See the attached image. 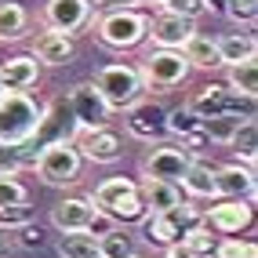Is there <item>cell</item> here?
Here are the masks:
<instances>
[{"instance_id":"1","label":"cell","mask_w":258,"mask_h":258,"mask_svg":"<svg viewBox=\"0 0 258 258\" xmlns=\"http://www.w3.org/2000/svg\"><path fill=\"white\" fill-rule=\"evenodd\" d=\"M44 120V102L29 91H0V142L22 146L37 135Z\"/></svg>"},{"instance_id":"2","label":"cell","mask_w":258,"mask_h":258,"mask_svg":"<svg viewBox=\"0 0 258 258\" xmlns=\"http://www.w3.org/2000/svg\"><path fill=\"white\" fill-rule=\"evenodd\" d=\"M146 26L149 19L139 11V8H109L102 11L98 19H91V29L102 47L109 51H131L146 40Z\"/></svg>"},{"instance_id":"3","label":"cell","mask_w":258,"mask_h":258,"mask_svg":"<svg viewBox=\"0 0 258 258\" xmlns=\"http://www.w3.org/2000/svg\"><path fill=\"white\" fill-rule=\"evenodd\" d=\"M95 88L98 95L109 102V109L124 113L127 106H135L139 98H146V84H142V73L139 66H127V62H113V66H102L95 73Z\"/></svg>"},{"instance_id":"4","label":"cell","mask_w":258,"mask_h":258,"mask_svg":"<svg viewBox=\"0 0 258 258\" xmlns=\"http://www.w3.org/2000/svg\"><path fill=\"white\" fill-rule=\"evenodd\" d=\"M33 167H37V175L44 185H73L80 178V167H84V157L73 139H62V142H47L37 160H33Z\"/></svg>"},{"instance_id":"5","label":"cell","mask_w":258,"mask_h":258,"mask_svg":"<svg viewBox=\"0 0 258 258\" xmlns=\"http://www.w3.org/2000/svg\"><path fill=\"white\" fill-rule=\"evenodd\" d=\"M139 73H142V84L146 91H171V88H182L185 77L193 73L182 51L175 47H153L149 55L139 62Z\"/></svg>"},{"instance_id":"6","label":"cell","mask_w":258,"mask_h":258,"mask_svg":"<svg viewBox=\"0 0 258 258\" xmlns=\"http://www.w3.org/2000/svg\"><path fill=\"white\" fill-rule=\"evenodd\" d=\"M139 222H142V240L146 244L171 247V244L182 240V233L193 226V222H200V211L182 200L178 208H171V211H146Z\"/></svg>"},{"instance_id":"7","label":"cell","mask_w":258,"mask_h":258,"mask_svg":"<svg viewBox=\"0 0 258 258\" xmlns=\"http://www.w3.org/2000/svg\"><path fill=\"white\" fill-rule=\"evenodd\" d=\"M185 106L193 109L200 120L222 116V113H229V116H254V98H244V95L229 91L226 84H204L200 91H193V98H189Z\"/></svg>"},{"instance_id":"8","label":"cell","mask_w":258,"mask_h":258,"mask_svg":"<svg viewBox=\"0 0 258 258\" xmlns=\"http://www.w3.org/2000/svg\"><path fill=\"white\" fill-rule=\"evenodd\" d=\"M124 127L131 139H142V142H160L164 135H167V109L160 106V102H153V98H139L135 106L124 109Z\"/></svg>"},{"instance_id":"9","label":"cell","mask_w":258,"mask_h":258,"mask_svg":"<svg viewBox=\"0 0 258 258\" xmlns=\"http://www.w3.org/2000/svg\"><path fill=\"white\" fill-rule=\"evenodd\" d=\"M77 149L84 160L91 164H116L124 157V139H120V131H113L109 124H98V127H84L77 131Z\"/></svg>"},{"instance_id":"10","label":"cell","mask_w":258,"mask_h":258,"mask_svg":"<svg viewBox=\"0 0 258 258\" xmlns=\"http://www.w3.org/2000/svg\"><path fill=\"white\" fill-rule=\"evenodd\" d=\"M66 106H70V113H73V120H77V131H84V127H98V124H109V116H113L109 102L98 95V88H95L91 80L77 84V88L70 91V98H66Z\"/></svg>"},{"instance_id":"11","label":"cell","mask_w":258,"mask_h":258,"mask_svg":"<svg viewBox=\"0 0 258 258\" xmlns=\"http://www.w3.org/2000/svg\"><path fill=\"white\" fill-rule=\"evenodd\" d=\"M189 153L182 146H164L153 142V149L142 157V178H160V182H178L189 167Z\"/></svg>"},{"instance_id":"12","label":"cell","mask_w":258,"mask_h":258,"mask_svg":"<svg viewBox=\"0 0 258 258\" xmlns=\"http://www.w3.org/2000/svg\"><path fill=\"white\" fill-rule=\"evenodd\" d=\"M251 218H254V204H247V200H218V204H211L208 211H200V222L208 229H215V233H222V236H233V233H240V229H247L251 226Z\"/></svg>"},{"instance_id":"13","label":"cell","mask_w":258,"mask_h":258,"mask_svg":"<svg viewBox=\"0 0 258 258\" xmlns=\"http://www.w3.org/2000/svg\"><path fill=\"white\" fill-rule=\"evenodd\" d=\"M95 19V4L91 0H47L44 8V26L47 29H58V33H80L88 29Z\"/></svg>"},{"instance_id":"14","label":"cell","mask_w":258,"mask_h":258,"mask_svg":"<svg viewBox=\"0 0 258 258\" xmlns=\"http://www.w3.org/2000/svg\"><path fill=\"white\" fill-rule=\"evenodd\" d=\"M189 33H197V22L193 19H182V15H175V11H157L149 19V26H146V37L153 40V47H182L185 40H189Z\"/></svg>"},{"instance_id":"15","label":"cell","mask_w":258,"mask_h":258,"mask_svg":"<svg viewBox=\"0 0 258 258\" xmlns=\"http://www.w3.org/2000/svg\"><path fill=\"white\" fill-rule=\"evenodd\" d=\"M215 189H218V197L254 204V167L251 164H240V160L215 167Z\"/></svg>"},{"instance_id":"16","label":"cell","mask_w":258,"mask_h":258,"mask_svg":"<svg viewBox=\"0 0 258 258\" xmlns=\"http://www.w3.org/2000/svg\"><path fill=\"white\" fill-rule=\"evenodd\" d=\"M98 208L91 204V197H66L51 208V226L58 233H73V229H88V222Z\"/></svg>"},{"instance_id":"17","label":"cell","mask_w":258,"mask_h":258,"mask_svg":"<svg viewBox=\"0 0 258 258\" xmlns=\"http://www.w3.org/2000/svg\"><path fill=\"white\" fill-rule=\"evenodd\" d=\"M40 80V62L33 55H15L0 62V88L4 91H29Z\"/></svg>"},{"instance_id":"18","label":"cell","mask_w":258,"mask_h":258,"mask_svg":"<svg viewBox=\"0 0 258 258\" xmlns=\"http://www.w3.org/2000/svg\"><path fill=\"white\" fill-rule=\"evenodd\" d=\"M73 37L70 33H58V29H47L44 26V33H37V40H33V58L37 62H44V66H66L73 58Z\"/></svg>"},{"instance_id":"19","label":"cell","mask_w":258,"mask_h":258,"mask_svg":"<svg viewBox=\"0 0 258 258\" xmlns=\"http://www.w3.org/2000/svg\"><path fill=\"white\" fill-rule=\"evenodd\" d=\"M189 70H222V58H218V44L215 37H208V33H189V40L178 47Z\"/></svg>"},{"instance_id":"20","label":"cell","mask_w":258,"mask_h":258,"mask_svg":"<svg viewBox=\"0 0 258 258\" xmlns=\"http://www.w3.org/2000/svg\"><path fill=\"white\" fill-rule=\"evenodd\" d=\"M139 197L146 204V211H171L182 204V189L178 182H160V178H142Z\"/></svg>"},{"instance_id":"21","label":"cell","mask_w":258,"mask_h":258,"mask_svg":"<svg viewBox=\"0 0 258 258\" xmlns=\"http://www.w3.org/2000/svg\"><path fill=\"white\" fill-rule=\"evenodd\" d=\"M182 182V189L193 200H215L218 197V189H215V167L211 164H204V160H189V167H185V175L178 178Z\"/></svg>"},{"instance_id":"22","label":"cell","mask_w":258,"mask_h":258,"mask_svg":"<svg viewBox=\"0 0 258 258\" xmlns=\"http://www.w3.org/2000/svg\"><path fill=\"white\" fill-rule=\"evenodd\" d=\"M29 33V11L19 0H0V44H15Z\"/></svg>"},{"instance_id":"23","label":"cell","mask_w":258,"mask_h":258,"mask_svg":"<svg viewBox=\"0 0 258 258\" xmlns=\"http://www.w3.org/2000/svg\"><path fill=\"white\" fill-rule=\"evenodd\" d=\"M215 44H218V58H222V66L244 62V58H254V55H258L254 33H226V37H218Z\"/></svg>"},{"instance_id":"24","label":"cell","mask_w":258,"mask_h":258,"mask_svg":"<svg viewBox=\"0 0 258 258\" xmlns=\"http://www.w3.org/2000/svg\"><path fill=\"white\" fill-rule=\"evenodd\" d=\"M226 88L244 95V98H254L258 95V62L254 58H244V62H229L226 66Z\"/></svg>"},{"instance_id":"25","label":"cell","mask_w":258,"mask_h":258,"mask_svg":"<svg viewBox=\"0 0 258 258\" xmlns=\"http://www.w3.org/2000/svg\"><path fill=\"white\" fill-rule=\"evenodd\" d=\"M55 251L62 258H102L98 251V236H91L88 229H73V233H62Z\"/></svg>"},{"instance_id":"26","label":"cell","mask_w":258,"mask_h":258,"mask_svg":"<svg viewBox=\"0 0 258 258\" xmlns=\"http://www.w3.org/2000/svg\"><path fill=\"white\" fill-rule=\"evenodd\" d=\"M229 149L236 153L240 164H251L254 167V157H258V124H254V116L240 120V127L233 131V139H229Z\"/></svg>"},{"instance_id":"27","label":"cell","mask_w":258,"mask_h":258,"mask_svg":"<svg viewBox=\"0 0 258 258\" xmlns=\"http://www.w3.org/2000/svg\"><path fill=\"white\" fill-rule=\"evenodd\" d=\"M131 193H139V182H135V178H124V175H113V178H106V182L91 193V204H95V208H102V211H109L116 200H124V197H131Z\"/></svg>"},{"instance_id":"28","label":"cell","mask_w":258,"mask_h":258,"mask_svg":"<svg viewBox=\"0 0 258 258\" xmlns=\"http://www.w3.org/2000/svg\"><path fill=\"white\" fill-rule=\"evenodd\" d=\"M178 244L193 254V258H215V244H218V236H215V229H208L204 222H193L185 233H182V240Z\"/></svg>"},{"instance_id":"29","label":"cell","mask_w":258,"mask_h":258,"mask_svg":"<svg viewBox=\"0 0 258 258\" xmlns=\"http://www.w3.org/2000/svg\"><path fill=\"white\" fill-rule=\"evenodd\" d=\"M240 120H244V116H229V113H222V116H208V120H200V127H204V135L211 139V146H229L233 131L240 127Z\"/></svg>"},{"instance_id":"30","label":"cell","mask_w":258,"mask_h":258,"mask_svg":"<svg viewBox=\"0 0 258 258\" xmlns=\"http://www.w3.org/2000/svg\"><path fill=\"white\" fill-rule=\"evenodd\" d=\"M215 258H258V244L254 240H240L236 233L215 244Z\"/></svg>"},{"instance_id":"31","label":"cell","mask_w":258,"mask_h":258,"mask_svg":"<svg viewBox=\"0 0 258 258\" xmlns=\"http://www.w3.org/2000/svg\"><path fill=\"white\" fill-rule=\"evenodd\" d=\"M193 131H200V116L189 109V106L167 113V135H175V139H185V135H193Z\"/></svg>"},{"instance_id":"32","label":"cell","mask_w":258,"mask_h":258,"mask_svg":"<svg viewBox=\"0 0 258 258\" xmlns=\"http://www.w3.org/2000/svg\"><path fill=\"white\" fill-rule=\"evenodd\" d=\"M98 251H102V258H124V254H131V240H127L124 229L113 226L98 236Z\"/></svg>"},{"instance_id":"33","label":"cell","mask_w":258,"mask_h":258,"mask_svg":"<svg viewBox=\"0 0 258 258\" xmlns=\"http://www.w3.org/2000/svg\"><path fill=\"white\" fill-rule=\"evenodd\" d=\"M106 215H109L113 222H139V218L146 215V204H142L139 193H131V197H124V200H116Z\"/></svg>"},{"instance_id":"34","label":"cell","mask_w":258,"mask_h":258,"mask_svg":"<svg viewBox=\"0 0 258 258\" xmlns=\"http://www.w3.org/2000/svg\"><path fill=\"white\" fill-rule=\"evenodd\" d=\"M26 222H33V204L29 200L0 208V233L4 229H19V226H26Z\"/></svg>"},{"instance_id":"35","label":"cell","mask_w":258,"mask_h":258,"mask_svg":"<svg viewBox=\"0 0 258 258\" xmlns=\"http://www.w3.org/2000/svg\"><path fill=\"white\" fill-rule=\"evenodd\" d=\"M164 11H175L182 19H204L211 11V0H164Z\"/></svg>"},{"instance_id":"36","label":"cell","mask_w":258,"mask_h":258,"mask_svg":"<svg viewBox=\"0 0 258 258\" xmlns=\"http://www.w3.org/2000/svg\"><path fill=\"white\" fill-rule=\"evenodd\" d=\"M226 15L236 26H254L258 19V0H226Z\"/></svg>"},{"instance_id":"37","label":"cell","mask_w":258,"mask_h":258,"mask_svg":"<svg viewBox=\"0 0 258 258\" xmlns=\"http://www.w3.org/2000/svg\"><path fill=\"white\" fill-rule=\"evenodd\" d=\"M22 200H29L26 185L15 175H0V208H8V204H22Z\"/></svg>"},{"instance_id":"38","label":"cell","mask_w":258,"mask_h":258,"mask_svg":"<svg viewBox=\"0 0 258 258\" xmlns=\"http://www.w3.org/2000/svg\"><path fill=\"white\" fill-rule=\"evenodd\" d=\"M19 171H22V153H19V146L0 142V175H19Z\"/></svg>"},{"instance_id":"39","label":"cell","mask_w":258,"mask_h":258,"mask_svg":"<svg viewBox=\"0 0 258 258\" xmlns=\"http://www.w3.org/2000/svg\"><path fill=\"white\" fill-rule=\"evenodd\" d=\"M15 233H19V240H15L19 247H26V251H29V247H44V229H40V226H33V222L19 226Z\"/></svg>"},{"instance_id":"40","label":"cell","mask_w":258,"mask_h":258,"mask_svg":"<svg viewBox=\"0 0 258 258\" xmlns=\"http://www.w3.org/2000/svg\"><path fill=\"white\" fill-rule=\"evenodd\" d=\"M98 11H109V8H142V0H95Z\"/></svg>"},{"instance_id":"41","label":"cell","mask_w":258,"mask_h":258,"mask_svg":"<svg viewBox=\"0 0 258 258\" xmlns=\"http://www.w3.org/2000/svg\"><path fill=\"white\" fill-rule=\"evenodd\" d=\"M164 258H193L182 244H171V247H164Z\"/></svg>"},{"instance_id":"42","label":"cell","mask_w":258,"mask_h":258,"mask_svg":"<svg viewBox=\"0 0 258 258\" xmlns=\"http://www.w3.org/2000/svg\"><path fill=\"white\" fill-rule=\"evenodd\" d=\"M142 8H164V0H142Z\"/></svg>"},{"instance_id":"43","label":"cell","mask_w":258,"mask_h":258,"mask_svg":"<svg viewBox=\"0 0 258 258\" xmlns=\"http://www.w3.org/2000/svg\"><path fill=\"white\" fill-rule=\"evenodd\" d=\"M0 258H8V244H4V236H0Z\"/></svg>"},{"instance_id":"44","label":"cell","mask_w":258,"mask_h":258,"mask_svg":"<svg viewBox=\"0 0 258 258\" xmlns=\"http://www.w3.org/2000/svg\"><path fill=\"white\" fill-rule=\"evenodd\" d=\"M124 258H142V254H135V251H131V254H124Z\"/></svg>"},{"instance_id":"45","label":"cell","mask_w":258,"mask_h":258,"mask_svg":"<svg viewBox=\"0 0 258 258\" xmlns=\"http://www.w3.org/2000/svg\"><path fill=\"white\" fill-rule=\"evenodd\" d=\"M0 91H4V88H0Z\"/></svg>"}]
</instances>
